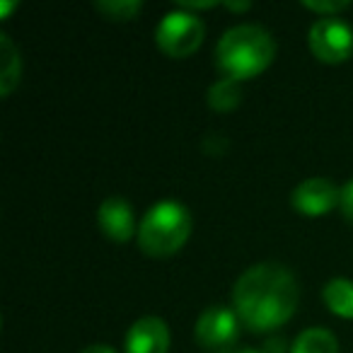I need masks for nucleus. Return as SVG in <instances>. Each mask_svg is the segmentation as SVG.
Returning a JSON list of instances; mask_svg holds the SVG:
<instances>
[{
    "instance_id": "1",
    "label": "nucleus",
    "mask_w": 353,
    "mask_h": 353,
    "mask_svg": "<svg viewBox=\"0 0 353 353\" xmlns=\"http://www.w3.org/2000/svg\"><path fill=\"white\" fill-rule=\"evenodd\" d=\"M300 300L295 274L279 261H261L245 271L232 288V307L242 327L256 334L274 332L293 317Z\"/></svg>"
},
{
    "instance_id": "2",
    "label": "nucleus",
    "mask_w": 353,
    "mask_h": 353,
    "mask_svg": "<svg viewBox=\"0 0 353 353\" xmlns=\"http://www.w3.org/2000/svg\"><path fill=\"white\" fill-rule=\"evenodd\" d=\"M276 56V41L259 25H235L216 46V65L225 78L242 83L261 75Z\"/></svg>"
},
{
    "instance_id": "3",
    "label": "nucleus",
    "mask_w": 353,
    "mask_h": 353,
    "mask_svg": "<svg viewBox=\"0 0 353 353\" xmlns=\"http://www.w3.org/2000/svg\"><path fill=\"white\" fill-rule=\"evenodd\" d=\"M192 213L179 201H160L148 208L138 225V245L143 254L165 259L187 245L192 235Z\"/></svg>"
},
{
    "instance_id": "4",
    "label": "nucleus",
    "mask_w": 353,
    "mask_h": 353,
    "mask_svg": "<svg viewBox=\"0 0 353 353\" xmlns=\"http://www.w3.org/2000/svg\"><path fill=\"white\" fill-rule=\"evenodd\" d=\"M203 37H206V25L201 22V17L184 8L167 12L155 30L157 46L162 54L172 56V59H187L201 46Z\"/></svg>"
},
{
    "instance_id": "5",
    "label": "nucleus",
    "mask_w": 353,
    "mask_h": 353,
    "mask_svg": "<svg viewBox=\"0 0 353 353\" xmlns=\"http://www.w3.org/2000/svg\"><path fill=\"white\" fill-rule=\"evenodd\" d=\"M240 327L242 322L235 310L225 307V305H213L199 314L194 336L206 353H228L235 348L237 339H240Z\"/></svg>"
},
{
    "instance_id": "6",
    "label": "nucleus",
    "mask_w": 353,
    "mask_h": 353,
    "mask_svg": "<svg viewBox=\"0 0 353 353\" xmlns=\"http://www.w3.org/2000/svg\"><path fill=\"white\" fill-rule=\"evenodd\" d=\"M307 44L322 63H343L353 54V27L341 17H319L310 27Z\"/></svg>"
},
{
    "instance_id": "7",
    "label": "nucleus",
    "mask_w": 353,
    "mask_h": 353,
    "mask_svg": "<svg viewBox=\"0 0 353 353\" xmlns=\"http://www.w3.org/2000/svg\"><path fill=\"white\" fill-rule=\"evenodd\" d=\"M290 203L300 216L319 218L341 203V189L324 176H310L293 189Z\"/></svg>"
},
{
    "instance_id": "8",
    "label": "nucleus",
    "mask_w": 353,
    "mask_h": 353,
    "mask_svg": "<svg viewBox=\"0 0 353 353\" xmlns=\"http://www.w3.org/2000/svg\"><path fill=\"white\" fill-rule=\"evenodd\" d=\"M97 223L104 237L112 242H128L136 235V221H133V208L126 199L109 196L102 201L97 211Z\"/></svg>"
},
{
    "instance_id": "9",
    "label": "nucleus",
    "mask_w": 353,
    "mask_h": 353,
    "mask_svg": "<svg viewBox=\"0 0 353 353\" xmlns=\"http://www.w3.org/2000/svg\"><path fill=\"white\" fill-rule=\"evenodd\" d=\"M126 353H167L170 327L160 317H141L126 334Z\"/></svg>"
},
{
    "instance_id": "10",
    "label": "nucleus",
    "mask_w": 353,
    "mask_h": 353,
    "mask_svg": "<svg viewBox=\"0 0 353 353\" xmlns=\"http://www.w3.org/2000/svg\"><path fill=\"white\" fill-rule=\"evenodd\" d=\"M20 73L22 63L15 44L8 34H0V94L3 97H8L15 90V85L20 83Z\"/></svg>"
},
{
    "instance_id": "11",
    "label": "nucleus",
    "mask_w": 353,
    "mask_h": 353,
    "mask_svg": "<svg viewBox=\"0 0 353 353\" xmlns=\"http://www.w3.org/2000/svg\"><path fill=\"white\" fill-rule=\"evenodd\" d=\"M322 298L336 317L353 319V281L332 279L322 288Z\"/></svg>"
},
{
    "instance_id": "12",
    "label": "nucleus",
    "mask_w": 353,
    "mask_h": 353,
    "mask_svg": "<svg viewBox=\"0 0 353 353\" xmlns=\"http://www.w3.org/2000/svg\"><path fill=\"white\" fill-rule=\"evenodd\" d=\"M290 353H339V341L329 329L312 327L298 334Z\"/></svg>"
},
{
    "instance_id": "13",
    "label": "nucleus",
    "mask_w": 353,
    "mask_h": 353,
    "mask_svg": "<svg viewBox=\"0 0 353 353\" xmlns=\"http://www.w3.org/2000/svg\"><path fill=\"white\" fill-rule=\"evenodd\" d=\"M242 90L240 83L230 78H221L208 88V107L216 109V112H230L240 104Z\"/></svg>"
},
{
    "instance_id": "14",
    "label": "nucleus",
    "mask_w": 353,
    "mask_h": 353,
    "mask_svg": "<svg viewBox=\"0 0 353 353\" xmlns=\"http://www.w3.org/2000/svg\"><path fill=\"white\" fill-rule=\"evenodd\" d=\"M97 12H102L107 20H117V22H128L141 12L143 3L141 0H99L94 3Z\"/></svg>"
},
{
    "instance_id": "15",
    "label": "nucleus",
    "mask_w": 353,
    "mask_h": 353,
    "mask_svg": "<svg viewBox=\"0 0 353 353\" xmlns=\"http://www.w3.org/2000/svg\"><path fill=\"white\" fill-rule=\"evenodd\" d=\"M303 8L322 17H339V12L351 8V3L348 0H303Z\"/></svg>"
},
{
    "instance_id": "16",
    "label": "nucleus",
    "mask_w": 353,
    "mask_h": 353,
    "mask_svg": "<svg viewBox=\"0 0 353 353\" xmlns=\"http://www.w3.org/2000/svg\"><path fill=\"white\" fill-rule=\"evenodd\" d=\"M339 208H341L343 218L353 225V179L341 187V203H339Z\"/></svg>"
},
{
    "instance_id": "17",
    "label": "nucleus",
    "mask_w": 353,
    "mask_h": 353,
    "mask_svg": "<svg viewBox=\"0 0 353 353\" xmlns=\"http://www.w3.org/2000/svg\"><path fill=\"white\" fill-rule=\"evenodd\" d=\"M80 353H117L112 346H107V343H94V346H88V348H83Z\"/></svg>"
},
{
    "instance_id": "18",
    "label": "nucleus",
    "mask_w": 353,
    "mask_h": 353,
    "mask_svg": "<svg viewBox=\"0 0 353 353\" xmlns=\"http://www.w3.org/2000/svg\"><path fill=\"white\" fill-rule=\"evenodd\" d=\"M223 6H225L228 10H232V12H242V10H250L252 3H223Z\"/></svg>"
},
{
    "instance_id": "19",
    "label": "nucleus",
    "mask_w": 353,
    "mask_h": 353,
    "mask_svg": "<svg viewBox=\"0 0 353 353\" xmlns=\"http://www.w3.org/2000/svg\"><path fill=\"white\" fill-rule=\"evenodd\" d=\"M10 10H12V6H10V3H3V6H0V17H6Z\"/></svg>"
},
{
    "instance_id": "20",
    "label": "nucleus",
    "mask_w": 353,
    "mask_h": 353,
    "mask_svg": "<svg viewBox=\"0 0 353 353\" xmlns=\"http://www.w3.org/2000/svg\"><path fill=\"white\" fill-rule=\"evenodd\" d=\"M228 353H261V351H252V348H232Z\"/></svg>"
}]
</instances>
